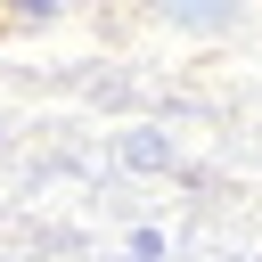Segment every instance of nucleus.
Listing matches in <instances>:
<instances>
[{
    "mask_svg": "<svg viewBox=\"0 0 262 262\" xmlns=\"http://www.w3.org/2000/svg\"><path fill=\"white\" fill-rule=\"evenodd\" d=\"M123 164H131V172H172V139H164V131H131V139H123Z\"/></svg>",
    "mask_w": 262,
    "mask_h": 262,
    "instance_id": "f257e3e1",
    "label": "nucleus"
},
{
    "mask_svg": "<svg viewBox=\"0 0 262 262\" xmlns=\"http://www.w3.org/2000/svg\"><path fill=\"white\" fill-rule=\"evenodd\" d=\"M164 254H172L164 229H131V237H123V262H164Z\"/></svg>",
    "mask_w": 262,
    "mask_h": 262,
    "instance_id": "f03ea898",
    "label": "nucleus"
},
{
    "mask_svg": "<svg viewBox=\"0 0 262 262\" xmlns=\"http://www.w3.org/2000/svg\"><path fill=\"white\" fill-rule=\"evenodd\" d=\"M0 16L33 33V25H57V0H0Z\"/></svg>",
    "mask_w": 262,
    "mask_h": 262,
    "instance_id": "7ed1b4c3",
    "label": "nucleus"
}]
</instances>
